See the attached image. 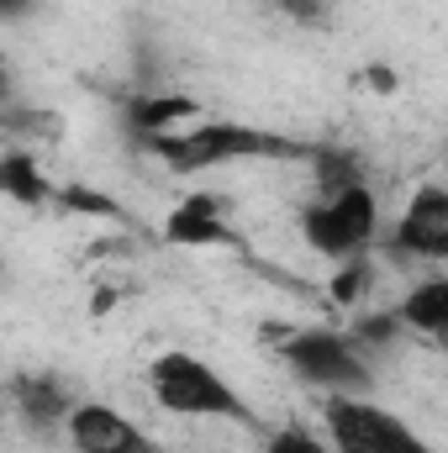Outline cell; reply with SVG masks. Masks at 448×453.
Returning a JSON list of instances; mask_svg holds the SVG:
<instances>
[{"label": "cell", "mask_w": 448, "mask_h": 453, "mask_svg": "<svg viewBox=\"0 0 448 453\" xmlns=\"http://www.w3.org/2000/svg\"><path fill=\"white\" fill-rule=\"evenodd\" d=\"M264 453H337L328 438H317V433H306V427H280L269 443H264Z\"/></svg>", "instance_id": "obj_15"}, {"label": "cell", "mask_w": 448, "mask_h": 453, "mask_svg": "<svg viewBox=\"0 0 448 453\" xmlns=\"http://www.w3.org/2000/svg\"><path fill=\"white\" fill-rule=\"evenodd\" d=\"M322 422L337 453H438L428 438H417L406 417H396L369 395H328Z\"/></svg>", "instance_id": "obj_5"}, {"label": "cell", "mask_w": 448, "mask_h": 453, "mask_svg": "<svg viewBox=\"0 0 448 453\" xmlns=\"http://www.w3.org/2000/svg\"><path fill=\"white\" fill-rule=\"evenodd\" d=\"M301 237L328 264L364 258L375 248V237H380V201H375V190L364 180L359 185H343V190H322L301 211Z\"/></svg>", "instance_id": "obj_3"}, {"label": "cell", "mask_w": 448, "mask_h": 453, "mask_svg": "<svg viewBox=\"0 0 448 453\" xmlns=\"http://www.w3.org/2000/svg\"><path fill=\"white\" fill-rule=\"evenodd\" d=\"M396 317H401L406 333L448 338V274H428V280H417V285L401 296Z\"/></svg>", "instance_id": "obj_10"}, {"label": "cell", "mask_w": 448, "mask_h": 453, "mask_svg": "<svg viewBox=\"0 0 448 453\" xmlns=\"http://www.w3.org/2000/svg\"><path fill=\"white\" fill-rule=\"evenodd\" d=\"M127 116H132V127H137V132H143V142H148V137L174 132V121L196 116V101H190V96H153V101H137Z\"/></svg>", "instance_id": "obj_12"}, {"label": "cell", "mask_w": 448, "mask_h": 453, "mask_svg": "<svg viewBox=\"0 0 448 453\" xmlns=\"http://www.w3.org/2000/svg\"><path fill=\"white\" fill-rule=\"evenodd\" d=\"M274 11H280V16H290L296 27H312V32H322V27H333L337 0H274Z\"/></svg>", "instance_id": "obj_13"}, {"label": "cell", "mask_w": 448, "mask_h": 453, "mask_svg": "<svg viewBox=\"0 0 448 453\" xmlns=\"http://www.w3.org/2000/svg\"><path fill=\"white\" fill-rule=\"evenodd\" d=\"M64 438L74 453H164L127 411H116L106 401H80L64 422Z\"/></svg>", "instance_id": "obj_7"}, {"label": "cell", "mask_w": 448, "mask_h": 453, "mask_svg": "<svg viewBox=\"0 0 448 453\" xmlns=\"http://www.w3.org/2000/svg\"><path fill=\"white\" fill-rule=\"evenodd\" d=\"M396 258L412 264H448V185H417L401 217L385 232Z\"/></svg>", "instance_id": "obj_6"}, {"label": "cell", "mask_w": 448, "mask_h": 453, "mask_svg": "<svg viewBox=\"0 0 448 453\" xmlns=\"http://www.w3.org/2000/svg\"><path fill=\"white\" fill-rule=\"evenodd\" d=\"M148 148L174 174H206V169H222V164H248V158H312L317 153L306 142H290V137L248 127V121H201V127H185V132L148 137Z\"/></svg>", "instance_id": "obj_1"}, {"label": "cell", "mask_w": 448, "mask_h": 453, "mask_svg": "<svg viewBox=\"0 0 448 453\" xmlns=\"http://www.w3.org/2000/svg\"><path fill=\"white\" fill-rule=\"evenodd\" d=\"M0 185H5V196L21 201V206H42V201H48V174H42V164H37L27 148H11V153L0 158Z\"/></svg>", "instance_id": "obj_11"}, {"label": "cell", "mask_w": 448, "mask_h": 453, "mask_svg": "<svg viewBox=\"0 0 448 453\" xmlns=\"http://www.w3.org/2000/svg\"><path fill=\"white\" fill-rule=\"evenodd\" d=\"M364 285H369V258H348V264H337L333 301H337V306H353V301L364 296Z\"/></svg>", "instance_id": "obj_14"}, {"label": "cell", "mask_w": 448, "mask_h": 453, "mask_svg": "<svg viewBox=\"0 0 448 453\" xmlns=\"http://www.w3.org/2000/svg\"><path fill=\"white\" fill-rule=\"evenodd\" d=\"M148 390L164 411L190 417V422H253L248 401L237 395V385L227 380L222 369H212L206 358L169 348L148 364Z\"/></svg>", "instance_id": "obj_2"}, {"label": "cell", "mask_w": 448, "mask_h": 453, "mask_svg": "<svg viewBox=\"0 0 448 453\" xmlns=\"http://www.w3.org/2000/svg\"><path fill=\"white\" fill-rule=\"evenodd\" d=\"M37 0H0V16H11V21H21L27 11H32Z\"/></svg>", "instance_id": "obj_16"}, {"label": "cell", "mask_w": 448, "mask_h": 453, "mask_svg": "<svg viewBox=\"0 0 448 453\" xmlns=\"http://www.w3.org/2000/svg\"><path fill=\"white\" fill-rule=\"evenodd\" d=\"M285 369L312 385V390H328V395H369L375 385V369L364 358V342L353 333H337V327H301L290 333L280 348Z\"/></svg>", "instance_id": "obj_4"}, {"label": "cell", "mask_w": 448, "mask_h": 453, "mask_svg": "<svg viewBox=\"0 0 448 453\" xmlns=\"http://www.w3.org/2000/svg\"><path fill=\"white\" fill-rule=\"evenodd\" d=\"M164 237L174 248H243V232L222 217V201L196 190L185 196L169 217H164Z\"/></svg>", "instance_id": "obj_8"}, {"label": "cell", "mask_w": 448, "mask_h": 453, "mask_svg": "<svg viewBox=\"0 0 448 453\" xmlns=\"http://www.w3.org/2000/svg\"><path fill=\"white\" fill-rule=\"evenodd\" d=\"M11 390H16V395H11V401H16V417H21L32 433H53V427H64L69 411L80 406L53 374H21Z\"/></svg>", "instance_id": "obj_9"}]
</instances>
